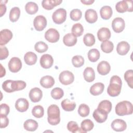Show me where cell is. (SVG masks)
<instances>
[{"mask_svg": "<svg viewBox=\"0 0 133 133\" xmlns=\"http://www.w3.org/2000/svg\"><path fill=\"white\" fill-rule=\"evenodd\" d=\"M122 82L121 78L117 75L111 77L110 84L107 88V92L111 97H116L121 91Z\"/></svg>", "mask_w": 133, "mask_h": 133, "instance_id": "obj_1", "label": "cell"}, {"mask_svg": "<svg viewBox=\"0 0 133 133\" xmlns=\"http://www.w3.org/2000/svg\"><path fill=\"white\" fill-rule=\"evenodd\" d=\"M26 85V83L23 81H12L9 79L3 82L2 88L6 92H12L24 89Z\"/></svg>", "mask_w": 133, "mask_h": 133, "instance_id": "obj_2", "label": "cell"}, {"mask_svg": "<svg viewBox=\"0 0 133 133\" xmlns=\"http://www.w3.org/2000/svg\"><path fill=\"white\" fill-rule=\"evenodd\" d=\"M48 122L51 125H56L60 122V112L59 107L56 104L50 105L47 109Z\"/></svg>", "mask_w": 133, "mask_h": 133, "instance_id": "obj_3", "label": "cell"}, {"mask_svg": "<svg viewBox=\"0 0 133 133\" xmlns=\"http://www.w3.org/2000/svg\"><path fill=\"white\" fill-rule=\"evenodd\" d=\"M115 113L118 116L130 115L133 112L132 103L128 101H123L118 102L115 108Z\"/></svg>", "mask_w": 133, "mask_h": 133, "instance_id": "obj_4", "label": "cell"}, {"mask_svg": "<svg viewBox=\"0 0 133 133\" xmlns=\"http://www.w3.org/2000/svg\"><path fill=\"white\" fill-rule=\"evenodd\" d=\"M115 9L118 12L124 13L126 11L131 12L133 10L132 1H121L117 2Z\"/></svg>", "mask_w": 133, "mask_h": 133, "instance_id": "obj_5", "label": "cell"}, {"mask_svg": "<svg viewBox=\"0 0 133 133\" xmlns=\"http://www.w3.org/2000/svg\"><path fill=\"white\" fill-rule=\"evenodd\" d=\"M66 18V11L63 8H59L55 10L52 15L53 21L58 24L63 23Z\"/></svg>", "mask_w": 133, "mask_h": 133, "instance_id": "obj_6", "label": "cell"}, {"mask_svg": "<svg viewBox=\"0 0 133 133\" xmlns=\"http://www.w3.org/2000/svg\"><path fill=\"white\" fill-rule=\"evenodd\" d=\"M59 79L61 84L68 85L72 84L74 82V76L73 74L69 71H63L60 73Z\"/></svg>", "mask_w": 133, "mask_h": 133, "instance_id": "obj_7", "label": "cell"}, {"mask_svg": "<svg viewBox=\"0 0 133 133\" xmlns=\"http://www.w3.org/2000/svg\"><path fill=\"white\" fill-rule=\"evenodd\" d=\"M45 39L50 43H56L60 38L59 32L55 29H49L45 33Z\"/></svg>", "mask_w": 133, "mask_h": 133, "instance_id": "obj_8", "label": "cell"}, {"mask_svg": "<svg viewBox=\"0 0 133 133\" xmlns=\"http://www.w3.org/2000/svg\"><path fill=\"white\" fill-rule=\"evenodd\" d=\"M8 66L10 72L16 73L21 70L22 68V62L19 58L12 57L9 60Z\"/></svg>", "mask_w": 133, "mask_h": 133, "instance_id": "obj_9", "label": "cell"}, {"mask_svg": "<svg viewBox=\"0 0 133 133\" xmlns=\"http://www.w3.org/2000/svg\"><path fill=\"white\" fill-rule=\"evenodd\" d=\"M33 25L36 31H41L46 28L47 25V20L44 16H37L34 19Z\"/></svg>", "mask_w": 133, "mask_h": 133, "instance_id": "obj_10", "label": "cell"}, {"mask_svg": "<svg viewBox=\"0 0 133 133\" xmlns=\"http://www.w3.org/2000/svg\"><path fill=\"white\" fill-rule=\"evenodd\" d=\"M125 27V23L124 19L120 17L114 18L112 22V28L116 33L122 32Z\"/></svg>", "mask_w": 133, "mask_h": 133, "instance_id": "obj_11", "label": "cell"}, {"mask_svg": "<svg viewBox=\"0 0 133 133\" xmlns=\"http://www.w3.org/2000/svg\"><path fill=\"white\" fill-rule=\"evenodd\" d=\"M29 96L32 102H37L41 100L43 97V92L39 88L34 87L30 90Z\"/></svg>", "mask_w": 133, "mask_h": 133, "instance_id": "obj_12", "label": "cell"}, {"mask_svg": "<svg viewBox=\"0 0 133 133\" xmlns=\"http://www.w3.org/2000/svg\"><path fill=\"white\" fill-rule=\"evenodd\" d=\"M12 37V33L8 29H3L0 32V45L3 46L7 44Z\"/></svg>", "mask_w": 133, "mask_h": 133, "instance_id": "obj_13", "label": "cell"}, {"mask_svg": "<svg viewBox=\"0 0 133 133\" xmlns=\"http://www.w3.org/2000/svg\"><path fill=\"white\" fill-rule=\"evenodd\" d=\"M40 64L44 69H49L53 64L54 59L49 54H44L40 58Z\"/></svg>", "mask_w": 133, "mask_h": 133, "instance_id": "obj_14", "label": "cell"}, {"mask_svg": "<svg viewBox=\"0 0 133 133\" xmlns=\"http://www.w3.org/2000/svg\"><path fill=\"white\" fill-rule=\"evenodd\" d=\"M111 128L116 131H123L127 128L126 123L122 119H115L111 123Z\"/></svg>", "mask_w": 133, "mask_h": 133, "instance_id": "obj_15", "label": "cell"}, {"mask_svg": "<svg viewBox=\"0 0 133 133\" xmlns=\"http://www.w3.org/2000/svg\"><path fill=\"white\" fill-rule=\"evenodd\" d=\"M92 116L97 122L102 123L107 120L108 118V113L104 111L97 108L94 111Z\"/></svg>", "mask_w": 133, "mask_h": 133, "instance_id": "obj_16", "label": "cell"}, {"mask_svg": "<svg viewBox=\"0 0 133 133\" xmlns=\"http://www.w3.org/2000/svg\"><path fill=\"white\" fill-rule=\"evenodd\" d=\"M29 107L28 101L25 98H19L16 101L15 108L17 111L20 112L26 111Z\"/></svg>", "mask_w": 133, "mask_h": 133, "instance_id": "obj_17", "label": "cell"}, {"mask_svg": "<svg viewBox=\"0 0 133 133\" xmlns=\"http://www.w3.org/2000/svg\"><path fill=\"white\" fill-rule=\"evenodd\" d=\"M110 30L107 28H101L97 32V37L100 42L108 41L111 37Z\"/></svg>", "mask_w": 133, "mask_h": 133, "instance_id": "obj_18", "label": "cell"}, {"mask_svg": "<svg viewBox=\"0 0 133 133\" xmlns=\"http://www.w3.org/2000/svg\"><path fill=\"white\" fill-rule=\"evenodd\" d=\"M111 70L110 64L106 61H102L97 65V71L101 75L108 74Z\"/></svg>", "mask_w": 133, "mask_h": 133, "instance_id": "obj_19", "label": "cell"}, {"mask_svg": "<svg viewBox=\"0 0 133 133\" xmlns=\"http://www.w3.org/2000/svg\"><path fill=\"white\" fill-rule=\"evenodd\" d=\"M130 49L129 44L126 41H122L118 43L116 47V51L119 55H126Z\"/></svg>", "mask_w": 133, "mask_h": 133, "instance_id": "obj_20", "label": "cell"}, {"mask_svg": "<svg viewBox=\"0 0 133 133\" xmlns=\"http://www.w3.org/2000/svg\"><path fill=\"white\" fill-rule=\"evenodd\" d=\"M85 18L88 23H94L98 19V15L94 9H89L85 11Z\"/></svg>", "mask_w": 133, "mask_h": 133, "instance_id": "obj_21", "label": "cell"}, {"mask_svg": "<svg viewBox=\"0 0 133 133\" xmlns=\"http://www.w3.org/2000/svg\"><path fill=\"white\" fill-rule=\"evenodd\" d=\"M40 84L44 88H49L52 87L55 84V79L51 76H44L41 78Z\"/></svg>", "mask_w": 133, "mask_h": 133, "instance_id": "obj_22", "label": "cell"}, {"mask_svg": "<svg viewBox=\"0 0 133 133\" xmlns=\"http://www.w3.org/2000/svg\"><path fill=\"white\" fill-rule=\"evenodd\" d=\"M104 89V85L102 83H96L90 88V93L93 96H98L102 94Z\"/></svg>", "mask_w": 133, "mask_h": 133, "instance_id": "obj_23", "label": "cell"}, {"mask_svg": "<svg viewBox=\"0 0 133 133\" xmlns=\"http://www.w3.org/2000/svg\"><path fill=\"white\" fill-rule=\"evenodd\" d=\"M62 2L60 0H44L42 2V5L46 10H51L54 7L60 5Z\"/></svg>", "mask_w": 133, "mask_h": 133, "instance_id": "obj_24", "label": "cell"}, {"mask_svg": "<svg viewBox=\"0 0 133 133\" xmlns=\"http://www.w3.org/2000/svg\"><path fill=\"white\" fill-rule=\"evenodd\" d=\"M77 37L74 36L72 33L65 34L63 38V42L65 45L71 47L75 45L77 43Z\"/></svg>", "mask_w": 133, "mask_h": 133, "instance_id": "obj_25", "label": "cell"}, {"mask_svg": "<svg viewBox=\"0 0 133 133\" xmlns=\"http://www.w3.org/2000/svg\"><path fill=\"white\" fill-rule=\"evenodd\" d=\"M37 59L36 55L32 51L27 52L24 56V60L25 63L29 65L35 64L37 61Z\"/></svg>", "mask_w": 133, "mask_h": 133, "instance_id": "obj_26", "label": "cell"}, {"mask_svg": "<svg viewBox=\"0 0 133 133\" xmlns=\"http://www.w3.org/2000/svg\"><path fill=\"white\" fill-rule=\"evenodd\" d=\"M84 78L87 82H92L95 78V73L94 70L90 67H87L84 71Z\"/></svg>", "mask_w": 133, "mask_h": 133, "instance_id": "obj_27", "label": "cell"}, {"mask_svg": "<svg viewBox=\"0 0 133 133\" xmlns=\"http://www.w3.org/2000/svg\"><path fill=\"white\" fill-rule=\"evenodd\" d=\"M100 14L103 19L108 20L111 17L113 14L112 9L109 6H104L100 9Z\"/></svg>", "mask_w": 133, "mask_h": 133, "instance_id": "obj_28", "label": "cell"}, {"mask_svg": "<svg viewBox=\"0 0 133 133\" xmlns=\"http://www.w3.org/2000/svg\"><path fill=\"white\" fill-rule=\"evenodd\" d=\"M24 128L30 131H33L36 130L38 127L37 122L32 119H29L26 120L23 124Z\"/></svg>", "mask_w": 133, "mask_h": 133, "instance_id": "obj_29", "label": "cell"}, {"mask_svg": "<svg viewBox=\"0 0 133 133\" xmlns=\"http://www.w3.org/2000/svg\"><path fill=\"white\" fill-rule=\"evenodd\" d=\"M62 109L65 111H73L76 107V103L73 101H71L68 99H65L62 101L61 103Z\"/></svg>", "mask_w": 133, "mask_h": 133, "instance_id": "obj_30", "label": "cell"}, {"mask_svg": "<svg viewBox=\"0 0 133 133\" xmlns=\"http://www.w3.org/2000/svg\"><path fill=\"white\" fill-rule=\"evenodd\" d=\"M25 9L28 14L33 15L37 12L38 10V7L35 3L33 2H29L26 4L25 6Z\"/></svg>", "mask_w": 133, "mask_h": 133, "instance_id": "obj_31", "label": "cell"}, {"mask_svg": "<svg viewBox=\"0 0 133 133\" xmlns=\"http://www.w3.org/2000/svg\"><path fill=\"white\" fill-rule=\"evenodd\" d=\"M20 10L19 7H15L11 9L9 12V20L12 22H16L19 18Z\"/></svg>", "mask_w": 133, "mask_h": 133, "instance_id": "obj_32", "label": "cell"}, {"mask_svg": "<svg viewBox=\"0 0 133 133\" xmlns=\"http://www.w3.org/2000/svg\"><path fill=\"white\" fill-rule=\"evenodd\" d=\"M98 109L102 110L108 114L111 111L112 103L107 100L101 101L98 106Z\"/></svg>", "mask_w": 133, "mask_h": 133, "instance_id": "obj_33", "label": "cell"}, {"mask_svg": "<svg viewBox=\"0 0 133 133\" xmlns=\"http://www.w3.org/2000/svg\"><path fill=\"white\" fill-rule=\"evenodd\" d=\"M100 52L97 49L93 48L90 49L88 52V58L92 62L97 61L100 58Z\"/></svg>", "mask_w": 133, "mask_h": 133, "instance_id": "obj_34", "label": "cell"}, {"mask_svg": "<svg viewBox=\"0 0 133 133\" xmlns=\"http://www.w3.org/2000/svg\"><path fill=\"white\" fill-rule=\"evenodd\" d=\"M72 34L75 37L81 36L84 32V28L83 25L79 23H77L74 24L72 28Z\"/></svg>", "mask_w": 133, "mask_h": 133, "instance_id": "obj_35", "label": "cell"}, {"mask_svg": "<svg viewBox=\"0 0 133 133\" xmlns=\"http://www.w3.org/2000/svg\"><path fill=\"white\" fill-rule=\"evenodd\" d=\"M67 129L73 133L75 132H83L86 133L81 128H79L76 122L70 121L67 124Z\"/></svg>", "mask_w": 133, "mask_h": 133, "instance_id": "obj_36", "label": "cell"}, {"mask_svg": "<svg viewBox=\"0 0 133 133\" xmlns=\"http://www.w3.org/2000/svg\"><path fill=\"white\" fill-rule=\"evenodd\" d=\"M114 48L113 43L110 41L103 42L101 44V49L102 51L105 53H110L112 51Z\"/></svg>", "mask_w": 133, "mask_h": 133, "instance_id": "obj_37", "label": "cell"}, {"mask_svg": "<svg viewBox=\"0 0 133 133\" xmlns=\"http://www.w3.org/2000/svg\"><path fill=\"white\" fill-rule=\"evenodd\" d=\"M81 128L85 132L92 130L94 127V123L89 119L83 120L81 124Z\"/></svg>", "mask_w": 133, "mask_h": 133, "instance_id": "obj_38", "label": "cell"}, {"mask_svg": "<svg viewBox=\"0 0 133 133\" xmlns=\"http://www.w3.org/2000/svg\"><path fill=\"white\" fill-rule=\"evenodd\" d=\"M95 36L91 33L86 34L83 37V42L84 44L88 47L92 46L95 43Z\"/></svg>", "mask_w": 133, "mask_h": 133, "instance_id": "obj_39", "label": "cell"}, {"mask_svg": "<svg viewBox=\"0 0 133 133\" xmlns=\"http://www.w3.org/2000/svg\"><path fill=\"white\" fill-rule=\"evenodd\" d=\"M32 114L36 118H41L44 114V110L42 106L37 105L33 107L32 110Z\"/></svg>", "mask_w": 133, "mask_h": 133, "instance_id": "obj_40", "label": "cell"}, {"mask_svg": "<svg viewBox=\"0 0 133 133\" xmlns=\"http://www.w3.org/2000/svg\"><path fill=\"white\" fill-rule=\"evenodd\" d=\"M50 94L52 98L56 100H59L63 96L64 92L61 88L56 87L51 91Z\"/></svg>", "mask_w": 133, "mask_h": 133, "instance_id": "obj_41", "label": "cell"}, {"mask_svg": "<svg viewBox=\"0 0 133 133\" xmlns=\"http://www.w3.org/2000/svg\"><path fill=\"white\" fill-rule=\"evenodd\" d=\"M90 112L89 107L86 104L83 103L81 104L78 109V113L79 115L82 117H86L87 116Z\"/></svg>", "mask_w": 133, "mask_h": 133, "instance_id": "obj_42", "label": "cell"}, {"mask_svg": "<svg viewBox=\"0 0 133 133\" xmlns=\"http://www.w3.org/2000/svg\"><path fill=\"white\" fill-rule=\"evenodd\" d=\"M48 48V45L42 41L37 42L34 45L35 50L39 53H43L46 51Z\"/></svg>", "mask_w": 133, "mask_h": 133, "instance_id": "obj_43", "label": "cell"}, {"mask_svg": "<svg viewBox=\"0 0 133 133\" xmlns=\"http://www.w3.org/2000/svg\"><path fill=\"white\" fill-rule=\"evenodd\" d=\"M72 63L74 66L76 68H79L84 65V59L82 56L76 55L72 58Z\"/></svg>", "mask_w": 133, "mask_h": 133, "instance_id": "obj_44", "label": "cell"}, {"mask_svg": "<svg viewBox=\"0 0 133 133\" xmlns=\"http://www.w3.org/2000/svg\"><path fill=\"white\" fill-rule=\"evenodd\" d=\"M82 12L80 9H74L70 12V16L71 19L75 21H78L82 17Z\"/></svg>", "mask_w": 133, "mask_h": 133, "instance_id": "obj_45", "label": "cell"}, {"mask_svg": "<svg viewBox=\"0 0 133 133\" xmlns=\"http://www.w3.org/2000/svg\"><path fill=\"white\" fill-rule=\"evenodd\" d=\"M124 79L127 82L128 85L131 88H133V76L132 70H128L124 74Z\"/></svg>", "mask_w": 133, "mask_h": 133, "instance_id": "obj_46", "label": "cell"}, {"mask_svg": "<svg viewBox=\"0 0 133 133\" xmlns=\"http://www.w3.org/2000/svg\"><path fill=\"white\" fill-rule=\"evenodd\" d=\"M10 111L9 107L6 103H2L1 104L0 115L7 116Z\"/></svg>", "mask_w": 133, "mask_h": 133, "instance_id": "obj_47", "label": "cell"}, {"mask_svg": "<svg viewBox=\"0 0 133 133\" xmlns=\"http://www.w3.org/2000/svg\"><path fill=\"white\" fill-rule=\"evenodd\" d=\"M0 59L1 60L5 59L9 55V51L5 46H1L0 47Z\"/></svg>", "mask_w": 133, "mask_h": 133, "instance_id": "obj_48", "label": "cell"}, {"mask_svg": "<svg viewBox=\"0 0 133 133\" xmlns=\"http://www.w3.org/2000/svg\"><path fill=\"white\" fill-rule=\"evenodd\" d=\"M1 117V128L6 127L9 124V119L7 116L0 115Z\"/></svg>", "mask_w": 133, "mask_h": 133, "instance_id": "obj_49", "label": "cell"}, {"mask_svg": "<svg viewBox=\"0 0 133 133\" xmlns=\"http://www.w3.org/2000/svg\"><path fill=\"white\" fill-rule=\"evenodd\" d=\"M0 11H1V17H2L6 11V6L5 5V4L1 3Z\"/></svg>", "mask_w": 133, "mask_h": 133, "instance_id": "obj_50", "label": "cell"}, {"mask_svg": "<svg viewBox=\"0 0 133 133\" xmlns=\"http://www.w3.org/2000/svg\"><path fill=\"white\" fill-rule=\"evenodd\" d=\"M81 2L85 5H91L95 2V1H94V0H89V1H85V0L83 1V0H82V1H81Z\"/></svg>", "mask_w": 133, "mask_h": 133, "instance_id": "obj_51", "label": "cell"}, {"mask_svg": "<svg viewBox=\"0 0 133 133\" xmlns=\"http://www.w3.org/2000/svg\"><path fill=\"white\" fill-rule=\"evenodd\" d=\"M1 77H2L3 76H5V75L6 74V71H5V68H3V66L2 64H1Z\"/></svg>", "mask_w": 133, "mask_h": 133, "instance_id": "obj_52", "label": "cell"}]
</instances>
